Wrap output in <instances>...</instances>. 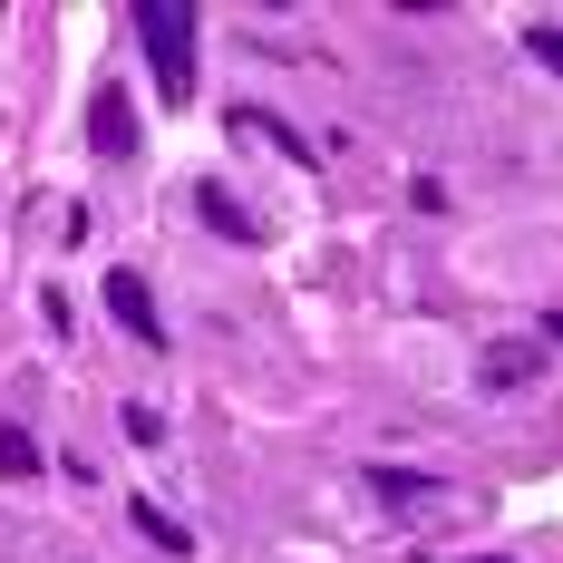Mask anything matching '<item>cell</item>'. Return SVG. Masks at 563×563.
I'll return each instance as SVG.
<instances>
[{
  "mask_svg": "<svg viewBox=\"0 0 563 563\" xmlns=\"http://www.w3.org/2000/svg\"><path fill=\"white\" fill-rule=\"evenodd\" d=\"M466 563H515V554H466Z\"/></svg>",
  "mask_w": 563,
  "mask_h": 563,
  "instance_id": "obj_11",
  "label": "cell"
},
{
  "mask_svg": "<svg viewBox=\"0 0 563 563\" xmlns=\"http://www.w3.org/2000/svg\"><path fill=\"white\" fill-rule=\"evenodd\" d=\"M360 486H369L389 515H408V506H456L448 486H438V476H418V466H360Z\"/></svg>",
  "mask_w": 563,
  "mask_h": 563,
  "instance_id": "obj_4",
  "label": "cell"
},
{
  "mask_svg": "<svg viewBox=\"0 0 563 563\" xmlns=\"http://www.w3.org/2000/svg\"><path fill=\"white\" fill-rule=\"evenodd\" d=\"M534 369H544V340H496V350L476 360V379H486V389H525Z\"/></svg>",
  "mask_w": 563,
  "mask_h": 563,
  "instance_id": "obj_7",
  "label": "cell"
},
{
  "mask_svg": "<svg viewBox=\"0 0 563 563\" xmlns=\"http://www.w3.org/2000/svg\"><path fill=\"white\" fill-rule=\"evenodd\" d=\"M195 214H205V224L224 233V243H263V214H253V205L233 195L224 175H205V185H195Z\"/></svg>",
  "mask_w": 563,
  "mask_h": 563,
  "instance_id": "obj_5",
  "label": "cell"
},
{
  "mask_svg": "<svg viewBox=\"0 0 563 563\" xmlns=\"http://www.w3.org/2000/svg\"><path fill=\"white\" fill-rule=\"evenodd\" d=\"M88 146H98V166H136V108L117 78H98V98H88Z\"/></svg>",
  "mask_w": 563,
  "mask_h": 563,
  "instance_id": "obj_2",
  "label": "cell"
},
{
  "mask_svg": "<svg viewBox=\"0 0 563 563\" xmlns=\"http://www.w3.org/2000/svg\"><path fill=\"white\" fill-rule=\"evenodd\" d=\"M525 49H534V58L563 78V30H554V20H534V30H525Z\"/></svg>",
  "mask_w": 563,
  "mask_h": 563,
  "instance_id": "obj_10",
  "label": "cell"
},
{
  "mask_svg": "<svg viewBox=\"0 0 563 563\" xmlns=\"http://www.w3.org/2000/svg\"><path fill=\"white\" fill-rule=\"evenodd\" d=\"M0 476H20V486L40 476V438L30 428H0Z\"/></svg>",
  "mask_w": 563,
  "mask_h": 563,
  "instance_id": "obj_9",
  "label": "cell"
},
{
  "mask_svg": "<svg viewBox=\"0 0 563 563\" xmlns=\"http://www.w3.org/2000/svg\"><path fill=\"white\" fill-rule=\"evenodd\" d=\"M136 49L156 68V98L166 108H195V0H136Z\"/></svg>",
  "mask_w": 563,
  "mask_h": 563,
  "instance_id": "obj_1",
  "label": "cell"
},
{
  "mask_svg": "<svg viewBox=\"0 0 563 563\" xmlns=\"http://www.w3.org/2000/svg\"><path fill=\"white\" fill-rule=\"evenodd\" d=\"M108 311H117V331L136 340V350H166V311H156L146 273H126V263H117V273H108Z\"/></svg>",
  "mask_w": 563,
  "mask_h": 563,
  "instance_id": "obj_3",
  "label": "cell"
},
{
  "mask_svg": "<svg viewBox=\"0 0 563 563\" xmlns=\"http://www.w3.org/2000/svg\"><path fill=\"white\" fill-rule=\"evenodd\" d=\"M233 136H243V146H253V136H263V146H282V156H291V166H321V156H311V136H301V126H291V117H273V108H253V98H243V108H233Z\"/></svg>",
  "mask_w": 563,
  "mask_h": 563,
  "instance_id": "obj_6",
  "label": "cell"
},
{
  "mask_svg": "<svg viewBox=\"0 0 563 563\" xmlns=\"http://www.w3.org/2000/svg\"><path fill=\"white\" fill-rule=\"evenodd\" d=\"M136 534H146V544H156V554H175V563L195 554V534H185V525H175V515L156 506V496H136Z\"/></svg>",
  "mask_w": 563,
  "mask_h": 563,
  "instance_id": "obj_8",
  "label": "cell"
}]
</instances>
